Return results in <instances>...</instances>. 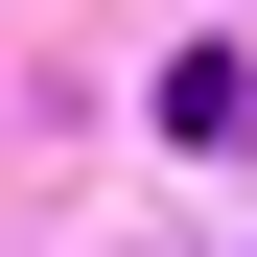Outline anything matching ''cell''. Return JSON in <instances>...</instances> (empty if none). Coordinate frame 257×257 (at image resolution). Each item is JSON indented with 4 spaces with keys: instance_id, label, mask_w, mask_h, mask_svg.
I'll use <instances>...</instances> for the list:
<instances>
[{
    "instance_id": "cell-1",
    "label": "cell",
    "mask_w": 257,
    "mask_h": 257,
    "mask_svg": "<svg viewBox=\"0 0 257 257\" xmlns=\"http://www.w3.org/2000/svg\"><path fill=\"white\" fill-rule=\"evenodd\" d=\"M164 141H257V70L210 47V70H164Z\"/></svg>"
}]
</instances>
